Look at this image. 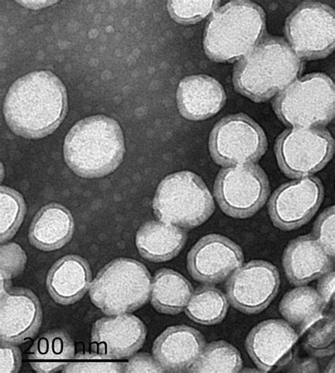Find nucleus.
I'll return each instance as SVG.
<instances>
[{
	"instance_id": "obj_38",
	"label": "nucleus",
	"mask_w": 335,
	"mask_h": 373,
	"mask_svg": "<svg viewBox=\"0 0 335 373\" xmlns=\"http://www.w3.org/2000/svg\"><path fill=\"white\" fill-rule=\"evenodd\" d=\"M295 368V372H317V365L314 360H306L299 363Z\"/></svg>"
},
{
	"instance_id": "obj_6",
	"label": "nucleus",
	"mask_w": 335,
	"mask_h": 373,
	"mask_svg": "<svg viewBox=\"0 0 335 373\" xmlns=\"http://www.w3.org/2000/svg\"><path fill=\"white\" fill-rule=\"evenodd\" d=\"M157 218L182 228H193L204 223L215 209L211 194L197 174L182 171L165 177L153 201Z\"/></svg>"
},
{
	"instance_id": "obj_10",
	"label": "nucleus",
	"mask_w": 335,
	"mask_h": 373,
	"mask_svg": "<svg viewBox=\"0 0 335 373\" xmlns=\"http://www.w3.org/2000/svg\"><path fill=\"white\" fill-rule=\"evenodd\" d=\"M269 193L267 176L252 163L222 169L214 184V196L221 210L235 218L255 213L266 201Z\"/></svg>"
},
{
	"instance_id": "obj_21",
	"label": "nucleus",
	"mask_w": 335,
	"mask_h": 373,
	"mask_svg": "<svg viewBox=\"0 0 335 373\" xmlns=\"http://www.w3.org/2000/svg\"><path fill=\"white\" fill-rule=\"evenodd\" d=\"M47 290L54 300L68 305L79 300L91 285V271L87 261L77 255H67L57 261L49 271Z\"/></svg>"
},
{
	"instance_id": "obj_19",
	"label": "nucleus",
	"mask_w": 335,
	"mask_h": 373,
	"mask_svg": "<svg viewBox=\"0 0 335 373\" xmlns=\"http://www.w3.org/2000/svg\"><path fill=\"white\" fill-rule=\"evenodd\" d=\"M226 96L221 84L203 74L185 77L179 83L177 101L182 117L202 120L216 114L224 105Z\"/></svg>"
},
{
	"instance_id": "obj_24",
	"label": "nucleus",
	"mask_w": 335,
	"mask_h": 373,
	"mask_svg": "<svg viewBox=\"0 0 335 373\" xmlns=\"http://www.w3.org/2000/svg\"><path fill=\"white\" fill-rule=\"evenodd\" d=\"M75 355L74 343L61 330H52L40 335L27 353L32 369L37 372L61 371Z\"/></svg>"
},
{
	"instance_id": "obj_33",
	"label": "nucleus",
	"mask_w": 335,
	"mask_h": 373,
	"mask_svg": "<svg viewBox=\"0 0 335 373\" xmlns=\"http://www.w3.org/2000/svg\"><path fill=\"white\" fill-rule=\"evenodd\" d=\"M0 261L1 279L11 280L23 271L27 256L18 244L7 243L1 245Z\"/></svg>"
},
{
	"instance_id": "obj_3",
	"label": "nucleus",
	"mask_w": 335,
	"mask_h": 373,
	"mask_svg": "<svg viewBox=\"0 0 335 373\" xmlns=\"http://www.w3.org/2000/svg\"><path fill=\"white\" fill-rule=\"evenodd\" d=\"M125 153L122 131L112 118L95 115L78 122L67 134L64 156L78 176L94 178L113 172Z\"/></svg>"
},
{
	"instance_id": "obj_32",
	"label": "nucleus",
	"mask_w": 335,
	"mask_h": 373,
	"mask_svg": "<svg viewBox=\"0 0 335 373\" xmlns=\"http://www.w3.org/2000/svg\"><path fill=\"white\" fill-rule=\"evenodd\" d=\"M218 1H169L167 8L173 19L181 23H193L201 20L215 10Z\"/></svg>"
},
{
	"instance_id": "obj_12",
	"label": "nucleus",
	"mask_w": 335,
	"mask_h": 373,
	"mask_svg": "<svg viewBox=\"0 0 335 373\" xmlns=\"http://www.w3.org/2000/svg\"><path fill=\"white\" fill-rule=\"evenodd\" d=\"M280 285L277 268L269 262L258 260L240 267L226 285L230 304L247 314L265 309L276 295Z\"/></svg>"
},
{
	"instance_id": "obj_36",
	"label": "nucleus",
	"mask_w": 335,
	"mask_h": 373,
	"mask_svg": "<svg viewBox=\"0 0 335 373\" xmlns=\"http://www.w3.org/2000/svg\"><path fill=\"white\" fill-rule=\"evenodd\" d=\"M21 353L14 344L1 343L0 345V372L16 373L21 366Z\"/></svg>"
},
{
	"instance_id": "obj_25",
	"label": "nucleus",
	"mask_w": 335,
	"mask_h": 373,
	"mask_svg": "<svg viewBox=\"0 0 335 373\" xmlns=\"http://www.w3.org/2000/svg\"><path fill=\"white\" fill-rule=\"evenodd\" d=\"M193 293L189 280L168 268L156 272L151 287V302L159 312L177 314L185 309Z\"/></svg>"
},
{
	"instance_id": "obj_37",
	"label": "nucleus",
	"mask_w": 335,
	"mask_h": 373,
	"mask_svg": "<svg viewBox=\"0 0 335 373\" xmlns=\"http://www.w3.org/2000/svg\"><path fill=\"white\" fill-rule=\"evenodd\" d=\"M317 292L325 307L333 301L334 296V271L333 270H330L321 276Z\"/></svg>"
},
{
	"instance_id": "obj_29",
	"label": "nucleus",
	"mask_w": 335,
	"mask_h": 373,
	"mask_svg": "<svg viewBox=\"0 0 335 373\" xmlns=\"http://www.w3.org/2000/svg\"><path fill=\"white\" fill-rule=\"evenodd\" d=\"M1 242L11 239L20 226L26 208L23 196L14 189L1 186Z\"/></svg>"
},
{
	"instance_id": "obj_35",
	"label": "nucleus",
	"mask_w": 335,
	"mask_h": 373,
	"mask_svg": "<svg viewBox=\"0 0 335 373\" xmlns=\"http://www.w3.org/2000/svg\"><path fill=\"white\" fill-rule=\"evenodd\" d=\"M124 372H166L153 355L148 353H139L131 356L128 362L124 363Z\"/></svg>"
},
{
	"instance_id": "obj_22",
	"label": "nucleus",
	"mask_w": 335,
	"mask_h": 373,
	"mask_svg": "<svg viewBox=\"0 0 335 373\" xmlns=\"http://www.w3.org/2000/svg\"><path fill=\"white\" fill-rule=\"evenodd\" d=\"M74 230V221L70 211L62 205L52 203L41 208L35 214L28 237L35 247L51 251L66 244Z\"/></svg>"
},
{
	"instance_id": "obj_16",
	"label": "nucleus",
	"mask_w": 335,
	"mask_h": 373,
	"mask_svg": "<svg viewBox=\"0 0 335 373\" xmlns=\"http://www.w3.org/2000/svg\"><path fill=\"white\" fill-rule=\"evenodd\" d=\"M146 327L137 316L119 314L98 319L91 332L93 353L112 359L132 356L143 345Z\"/></svg>"
},
{
	"instance_id": "obj_14",
	"label": "nucleus",
	"mask_w": 335,
	"mask_h": 373,
	"mask_svg": "<svg viewBox=\"0 0 335 373\" xmlns=\"http://www.w3.org/2000/svg\"><path fill=\"white\" fill-rule=\"evenodd\" d=\"M240 247L228 238L211 234L201 238L187 256L191 276L198 281L216 283L231 276L243 263Z\"/></svg>"
},
{
	"instance_id": "obj_2",
	"label": "nucleus",
	"mask_w": 335,
	"mask_h": 373,
	"mask_svg": "<svg viewBox=\"0 0 335 373\" xmlns=\"http://www.w3.org/2000/svg\"><path fill=\"white\" fill-rule=\"evenodd\" d=\"M302 63L283 39L268 37L235 66L236 90L255 102L266 101L283 91L300 74Z\"/></svg>"
},
{
	"instance_id": "obj_7",
	"label": "nucleus",
	"mask_w": 335,
	"mask_h": 373,
	"mask_svg": "<svg viewBox=\"0 0 335 373\" xmlns=\"http://www.w3.org/2000/svg\"><path fill=\"white\" fill-rule=\"evenodd\" d=\"M335 89L332 80L322 73L294 81L274 101L278 118L293 127H322L334 117Z\"/></svg>"
},
{
	"instance_id": "obj_30",
	"label": "nucleus",
	"mask_w": 335,
	"mask_h": 373,
	"mask_svg": "<svg viewBox=\"0 0 335 373\" xmlns=\"http://www.w3.org/2000/svg\"><path fill=\"white\" fill-rule=\"evenodd\" d=\"M300 335L305 336L303 344L317 357L330 355L334 352V319L331 315H321Z\"/></svg>"
},
{
	"instance_id": "obj_28",
	"label": "nucleus",
	"mask_w": 335,
	"mask_h": 373,
	"mask_svg": "<svg viewBox=\"0 0 335 373\" xmlns=\"http://www.w3.org/2000/svg\"><path fill=\"white\" fill-rule=\"evenodd\" d=\"M242 359L238 350L231 344L218 341L204 347L200 356L188 369L192 372H238Z\"/></svg>"
},
{
	"instance_id": "obj_8",
	"label": "nucleus",
	"mask_w": 335,
	"mask_h": 373,
	"mask_svg": "<svg viewBox=\"0 0 335 373\" xmlns=\"http://www.w3.org/2000/svg\"><path fill=\"white\" fill-rule=\"evenodd\" d=\"M334 150L331 134L322 127H293L276 139L275 151L282 171L304 177L322 169Z\"/></svg>"
},
{
	"instance_id": "obj_1",
	"label": "nucleus",
	"mask_w": 335,
	"mask_h": 373,
	"mask_svg": "<svg viewBox=\"0 0 335 373\" xmlns=\"http://www.w3.org/2000/svg\"><path fill=\"white\" fill-rule=\"evenodd\" d=\"M66 89L49 71H36L17 79L4 102V115L11 130L27 138L52 134L67 111Z\"/></svg>"
},
{
	"instance_id": "obj_34",
	"label": "nucleus",
	"mask_w": 335,
	"mask_h": 373,
	"mask_svg": "<svg viewBox=\"0 0 335 373\" xmlns=\"http://www.w3.org/2000/svg\"><path fill=\"white\" fill-rule=\"evenodd\" d=\"M334 206H331L318 217L315 225L313 237L331 257L334 258Z\"/></svg>"
},
{
	"instance_id": "obj_4",
	"label": "nucleus",
	"mask_w": 335,
	"mask_h": 373,
	"mask_svg": "<svg viewBox=\"0 0 335 373\" xmlns=\"http://www.w3.org/2000/svg\"><path fill=\"white\" fill-rule=\"evenodd\" d=\"M265 32V13L259 5L230 1L211 15L204 31V48L216 61H233L252 50Z\"/></svg>"
},
{
	"instance_id": "obj_31",
	"label": "nucleus",
	"mask_w": 335,
	"mask_h": 373,
	"mask_svg": "<svg viewBox=\"0 0 335 373\" xmlns=\"http://www.w3.org/2000/svg\"><path fill=\"white\" fill-rule=\"evenodd\" d=\"M114 359L92 353H79L61 371L73 372H122L124 363L117 362Z\"/></svg>"
},
{
	"instance_id": "obj_17",
	"label": "nucleus",
	"mask_w": 335,
	"mask_h": 373,
	"mask_svg": "<svg viewBox=\"0 0 335 373\" xmlns=\"http://www.w3.org/2000/svg\"><path fill=\"white\" fill-rule=\"evenodd\" d=\"M297 340V333L288 324L270 319L253 328L247 337L246 348L259 368L269 372L291 360Z\"/></svg>"
},
{
	"instance_id": "obj_26",
	"label": "nucleus",
	"mask_w": 335,
	"mask_h": 373,
	"mask_svg": "<svg viewBox=\"0 0 335 373\" xmlns=\"http://www.w3.org/2000/svg\"><path fill=\"white\" fill-rule=\"evenodd\" d=\"M324 304L317 290L299 287L287 292L279 304L282 316L290 324L300 326L303 332L322 315Z\"/></svg>"
},
{
	"instance_id": "obj_15",
	"label": "nucleus",
	"mask_w": 335,
	"mask_h": 373,
	"mask_svg": "<svg viewBox=\"0 0 335 373\" xmlns=\"http://www.w3.org/2000/svg\"><path fill=\"white\" fill-rule=\"evenodd\" d=\"M42 320L41 304L28 288H10L0 293V341L23 343L37 333Z\"/></svg>"
},
{
	"instance_id": "obj_18",
	"label": "nucleus",
	"mask_w": 335,
	"mask_h": 373,
	"mask_svg": "<svg viewBox=\"0 0 335 373\" xmlns=\"http://www.w3.org/2000/svg\"><path fill=\"white\" fill-rule=\"evenodd\" d=\"M204 347L199 331L180 325L165 329L154 341L152 353L166 372H182L191 367Z\"/></svg>"
},
{
	"instance_id": "obj_23",
	"label": "nucleus",
	"mask_w": 335,
	"mask_h": 373,
	"mask_svg": "<svg viewBox=\"0 0 335 373\" xmlns=\"http://www.w3.org/2000/svg\"><path fill=\"white\" fill-rule=\"evenodd\" d=\"M184 228L163 221H148L138 230L137 249L143 258L152 261H165L177 255L187 240Z\"/></svg>"
},
{
	"instance_id": "obj_27",
	"label": "nucleus",
	"mask_w": 335,
	"mask_h": 373,
	"mask_svg": "<svg viewBox=\"0 0 335 373\" xmlns=\"http://www.w3.org/2000/svg\"><path fill=\"white\" fill-rule=\"evenodd\" d=\"M228 309V300L223 292L213 286H204L192 293L185 313L199 324L211 325L221 322Z\"/></svg>"
},
{
	"instance_id": "obj_9",
	"label": "nucleus",
	"mask_w": 335,
	"mask_h": 373,
	"mask_svg": "<svg viewBox=\"0 0 335 373\" xmlns=\"http://www.w3.org/2000/svg\"><path fill=\"white\" fill-rule=\"evenodd\" d=\"M266 148L262 129L242 113L222 118L209 138L211 157L224 166L253 163L264 154Z\"/></svg>"
},
{
	"instance_id": "obj_20",
	"label": "nucleus",
	"mask_w": 335,
	"mask_h": 373,
	"mask_svg": "<svg viewBox=\"0 0 335 373\" xmlns=\"http://www.w3.org/2000/svg\"><path fill=\"white\" fill-rule=\"evenodd\" d=\"M334 259L317 242L312 235L298 237L287 246L283 265L288 280L303 285L321 277L332 269Z\"/></svg>"
},
{
	"instance_id": "obj_11",
	"label": "nucleus",
	"mask_w": 335,
	"mask_h": 373,
	"mask_svg": "<svg viewBox=\"0 0 335 373\" xmlns=\"http://www.w3.org/2000/svg\"><path fill=\"white\" fill-rule=\"evenodd\" d=\"M285 31L290 47L300 57H324L335 46L334 11L322 3L304 2L288 17Z\"/></svg>"
},
{
	"instance_id": "obj_13",
	"label": "nucleus",
	"mask_w": 335,
	"mask_h": 373,
	"mask_svg": "<svg viewBox=\"0 0 335 373\" xmlns=\"http://www.w3.org/2000/svg\"><path fill=\"white\" fill-rule=\"evenodd\" d=\"M323 197V186L316 177H304L283 184L270 199L271 219L281 230L298 228L310 220Z\"/></svg>"
},
{
	"instance_id": "obj_5",
	"label": "nucleus",
	"mask_w": 335,
	"mask_h": 373,
	"mask_svg": "<svg viewBox=\"0 0 335 373\" xmlns=\"http://www.w3.org/2000/svg\"><path fill=\"white\" fill-rule=\"evenodd\" d=\"M151 282V275L143 264L119 258L98 272L91 283L89 295L93 303L106 314L128 313L148 302Z\"/></svg>"
}]
</instances>
